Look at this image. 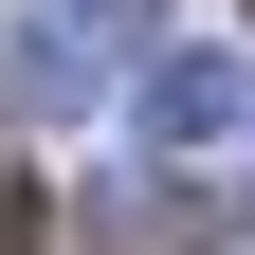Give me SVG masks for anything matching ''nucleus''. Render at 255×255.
I'll list each match as a JSON object with an SVG mask.
<instances>
[{
  "mask_svg": "<svg viewBox=\"0 0 255 255\" xmlns=\"http://www.w3.org/2000/svg\"><path fill=\"white\" fill-rule=\"evenodd\" d=\"M18 91H37V110H73V91H110V55H128V0H55V18H18Z\"/></svg>",
  "mask_w": 255,
  "mask_h": 255,
  "instance_id": "obj_1",
  "label": "nucleus"
},
{
  "mask_svg": "<svg viewBox=\"0 0 255 255\" xmlns=\"http://www.w3.org/2000/svg\"><path fill=\"white\" fill-rule=\"evenodd\" d=\"M110 255H219V182H128L110 201Z\"/></svg>",
  "mask_w": 255,
  "mask_h": 255,
  "instance_id": "obj_2",
  "label": "nucleus"
},
{
  "mask_svg": "<svg viewBox=\"0 0 255 255\" xmlns=\"http://www.w3.org/2000/svg\"><path fill=\"white\" fill-rule=\"evenodd\" d=\"M146 128H164V146H219V128H237V73H219V55H164V73H146Z\"/></svg>",
  "mask_w": 255,
  "mask_h": 255,
  "instance_id": "obj_3",
  "label": "nucleus"
},
{
  "mask_svg": "<svg viewBox=\"0 0 255 255\" xmlns=\"http://www.w3.org/2000/svg\"><path fill=\"white\" fill-rule=\"evenodd\" d=\"M0 255H37V182H18V164H0Z\"/></svg>",
  "mask_w": 255,
  "mask_h": 255,
  "instance_id": "obj_4",
  "label": "nucleus"
}]
</instances>
